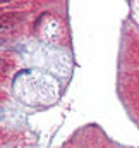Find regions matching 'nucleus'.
<instances>
[{
  "instance_id": "1",
  "label": "nucleus",
  "mask_w": 139,
  "mask_h": 148,
  "mask_svg": "<svg viewBox=\"0 0 139 148\" xmlns=\"http://www.w3.org/2000/svg\"><path fill=\"white\" fill-rule=\"evenodd\" d=\"M19 21H22V16L21 14H14V12H9V14H2V21H0V26L2 29H10L14 24H17Z\"/></svg>"
}]
</instances>
